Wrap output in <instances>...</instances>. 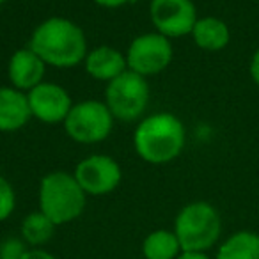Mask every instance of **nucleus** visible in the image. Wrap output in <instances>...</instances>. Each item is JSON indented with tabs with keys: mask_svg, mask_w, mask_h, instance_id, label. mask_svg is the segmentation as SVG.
Returning a JSON list of instances; mask_svg holds the SVG:
<instances>
[{
	"mask_svg": "<svg viewBox=\"0 0 259 259\" xmlns=\"http://www.w3.org/2000/svg\"><path fill=\"white\" fill-rule=\"evenodd\" d=\"M6 2H8V0H0V8H2V6H4Z\"/></svg>",
	"mask_w": 259,
	"mask_h": 259,
	"instance_id": "nucleus-24",
	"label": "nucleus"
},
{
	"mask_svg": "<svg viewBox=\"0 0 259 259\" xmlns=\"http://www.w3.org/2000/svg\"><path fill=\"white\" fill-rule=\"evenodd\" d=\"M27 98L32 117L45 124H57V122L62 124L73 107L71 94L68 93V89L47 80L29 91Z\"/></svg>",
	"mask_w": 259,
	"mask_h": 259,
	"instance_id": "nucleus-10",
	"label": "nucleus"
},
{
	"mask_svg": "<svg viewBox=\"0 0 259 259\" xmlns=\"http://www.w3.org/2000/svg\"><path fill=\"white\" fill-rule=\"evenodd\" d=\"M48 66L41 61V57L32 52L29 47L18 48L15 54L9 57L8 62V78L9 83L16 89L29 93L41 82H45Z\"/></svg>",
	"mask_w": 259,
	"mask_h": 259,
	"instance_id": "nucleus-11",
	"label": "nucleus"
},
{
	"mask_svg": "<svg viewBox=\"0 0 259 259\" xmlns=\"http://www.w3.org/2000/svg\"><path fill=\"white\" fill-rule=\"evenodd\" d=\"M93 2L105 9H119V8H122V6L130 4L132 0H93Z\"/></svg>",
	"mask_w": 259,
	"mask_h": 259,
	"instance_id": "nucleus-22",
	"label": "nucleus"
},
{
	"mask_svg": "<svg viewBox=\"0 0 259 259\" xmlns=\"http://www.w3.org/2000/svg\"><path fill=\"white\" fill-rule=\"evenodd\" d=\"M32 119L27 93L13 85L0 87V132L13 134L25 128Z\"/></svg>",
	"mask_w": 259,
	"mask_h": 259,
	"instance_id": "nucleus-12",
	"label": "nucleus"
},
{
	"mask_svg": "<svg viewBox=\"0 0 259 259\" xmlns=\"http://www.w3.org/2000/svg\"><path fill=\"white\" fill-rule=\"evenodd\" d=\"M114 115L108 110L105 101L83 100L73 103L62 126H64L66 135L73 142L93 146L107 141L114 130Z\"/></svg>",
	"mask_w": 259,
	"mask_h": 259,
	"instance_id": "nucleus-6",
	"label": "nucleus"
},
{
	"mask_svg": "<svg viewBox=\"0 0 259 259\" xmlns=\"http://www.w3.org/2000/svg\"><path fill=\"white\" fill-rule=\"evenodd\" d=\"M83 68L91 78L108 83L119 75H122L128 69V64H126V55L121 50L103 45V47L87 52Z\"/></svg>",
	"mask_w": 259,
	"mask_h": 259,
	"instance_id": "nucleus-13",
	"label": "nucleus"
},
{
	"mask_svg": "<svg viewBox=\"0 0 259 259\" xmlns=\"http://www.w3.org/2000/svg\"><path fill=\"white\" fill-rule=\"evenodd\" d=\"M149 20L169 39L190 36L199 20L194 0H149Z\"/></svg>",
	"mask_w": 259,
	"mask_h": 259,
	"instance_id": "nucleus-9",
	"label": "nucleus"
},
{
	"mask_svg": "<svg viewBox=\"0 0 259 259\" xmlns=\"http://www.w3.org/2000/svg\"><path fill=\"white\" fill-rule=\"evenodd\" d=\"M27 250L29 245L23 241V238H6L0 243V259H22Z\"/></svg>",
	"mask_w": 259,
	"mask_h": 259,
	"instance_id": "nucleus-19",
	"label": "nucleus"
},
{
	"mask_svg": "<svg viewBox=\"0 0 259 259\" xmlns=\"http://www.w3.org/2000/svg\"><path fill=\"white\" fill-rule=\"evenodd\" d=\"M39 211L55 226H64L76 220L87 204V194L82 190L73 172L54 170L39 181Z\"/></svg>",
	"mask_w": 259,
	"mask_h": 259,
	"instance_id": "nucleus-3",
	"label": "nucleus"
},
{
	"mask_svg": "<svg viewBox=\"0 0 259 259\" xmlns=\"http://www.w3.org/2000/svg\"><path fill=\"white\" fill-rule=\"evenodd\" d=\"M73 176L87 195L101 197L112 194L122 181V169L117 160L103 153L89 155L76 163Z\"/></svg>",
	"mask_w": 259,
	"mask_h": 259,
	"instance_id": "nucleus-8",
	"label": "nucleus"
},
{
	"mask_svg": "<svg viewBox=\"0 0 259 259\" xmlns=\"http://www.w3.org/2000/svg\"><path fill=\"white\" fill-rule=\"evenodd\" d=\"M190 36L195 47L204 52H220L231 43L229 25L217 16H199Z\"/></svg>",
	"mask_w": 259,
	"mask_h": 259,
	"instance_id": "nucleus-14",
	"label": "nucleus"
},
{
	"mask_svg": "<svg viewBox=\"0 0 259 259\" xmlns=\"http://www.w3.org/2000/svg\"><path fill=\"white\" fill-rule=\"evenodd\" d=\"M187 146V128L172 112L144 115L135 126L134 149L141 160L151 165H163L180 158Z\"/></svg>",
	"mask_w": 259,
	"mask_h": 259,
	"instance_id": "nucleus-2",
	"label": "nucleus"
},
{
	"mask_svg": "<svg viewBox=\"0 0 259 259\" xmlns=\"http://www.w3.org/2000/svg\"><path fill=\"white\" fill-rule=\"evenodd\" d=\"M27 47L36 52L45 64L57 69H69L83 64L89 52L83 29L64 16L43 20L32 30Z\"/></svg>",
	"mask_w": 259,
	"mask_h": 259,
	"instance_id": "nucleus-1",
	"label": "nucleus"
},
{
	"mask_svg": "<svg viewBox=\"0 0 259 259\" xmlns=\"http://www.w3.org/2000/svg\"><path fill=\"white\" fill-rule=\"evenodd\" d=\"M172 231L181 245V252H206L219 241L222 219L213 204L194 201L180 209Z\"/></svg>",
	"mask_w": 259,
	"mask_h": 259,
	"instance_id": "nucleus-4",
	"label": "nucleus"
},
{
	"mask_svg": "<svg viewBox=\"0 0 259 259\" xmlns=\"http://www.w3.org/2000/svg\"><path fill=\"white\" fill-rule=\"evenodd\" d=\"M16 208V192L11 181L0 174V222L8 220Z\"/></svg>",
	"mask_w": 259,
	"mask_h": 259,
	"instance_id": "nucleus-18",
	"label": "nucleus"
},
{
	"mask_svg": "<svg viewBox=\"0 0 259 259\" xmlns=\"http://www.w3.org/2000/svg\"><path fill=\"white\" fill-rule=\"evenodd\" d=\"M215 259H259V234L236 231L217 250Z\"/></svg>",
	"mask_w": 259,
	"mask_h": 259,
	"instance_id": "nucleus-15",
	"label": "nucleus"
},
{
	"mask_svg": "<svg viewBox=\"0 0 259 259\" xmlns=\"http://www.w3.org/2000/svg\"><path fill=\"white\" fill-rule=\"evenodd\" d=\"M22 259H57V257L54 254H50L48 250H45V248H29Z\"/></svg>",
	"mask_w": 259,
	"mask_h": 259,
	"instance_id": "nucleus-21",
	"label": "nucleus"
},
{
	"mask_svg": "<svg viewBox=\"0 0 259 259\" xmlns=\"http://www.w3.org/2000/svg\"><path fill=\"white\" fill-rule=\"evenodd\" d=\"M142 254L146 259H178L181 254V245L174 231L156 229L144 238Z\"/></svg>",
	"mask_w": 259,
	"mask_h": 259,
	"instance_id": "nucleus-16",
	"label": "nucleus"
},
{
	"mask_svg": "<svg viewBox=\"0 0 259 259\" xmlns=\"http://www.w3.org/2000/svg\"><path fill=\"white\" fill-rule=\"evenodd\" d=\"M124 55L130 71L148 78L169 68L174 57V47L169 37L153 30L134 37Z\"/></svg>",
	"mask_w": 259,
	"mask_h": 259,
	"instance_id": "nucleus-7",
	"label": "nucleus"
},
{
	"mask_svg": "<svg viewBox=\"0 0 259 259\" xmlns=\"http://www.w3.org/2000/svg\"><path fill=\"white\" fill-rule=\"evenodd\" d=\"M55 224L45 215L43 211H32L23 219L20 233L22 238L30 248H41L52 240L55 233Z\"/></svg>",
	"mask_w": 259,
	"mask_h": 259,
	"instance_id": "nucleus-17",
	"label": "nucleus"
},
{
	"mask_svg": "<svg viewBox=\"0 0 259 259\" xmlns=\"http://www.w3.org/2000/svg\"><path fill=\"white\" fill-rule=\"evenodd\" d=\"M178 259H211L206 252H181Z\"/></svg>",
	"mask_w": 259,
	"mask_h": 259,
	"instance_id": "nucleus-23",
	"label": "nucleus"
},
{
	"mask_svg": "<svg viewBox=\"0 0 259 259\" xmlns=\"http://www.w3.org/2000/svg\"><path fill=\"white\" fill-rule=\"evenodd\" d=\"M248 75H250L252 82L259 87V47L255 48V52L250 57V62H248Z\"/></svg>",
	"mask_w": 259,
	"mask_h": 259,
	"instance_id": "nucleus-20",
	"label": "nucleus"
},
{
	"mask_svg": "<svg viewBox=\"0 0 259 259\" xmlns=\"http://www.w3.org/2000/svg\"><path fill=\"white\" fill-rule=\"evenodd\" d=\"M148 78L126 69L122 75L114 78L105 87V105L117 121L134 122L144 117L149 105Z\"/></svg>",
	"mask_w": 259,
	"mask_h": 259,
	"instance_id": "nucleus-5",
	"label": "nucleus"
}]
</instances>
